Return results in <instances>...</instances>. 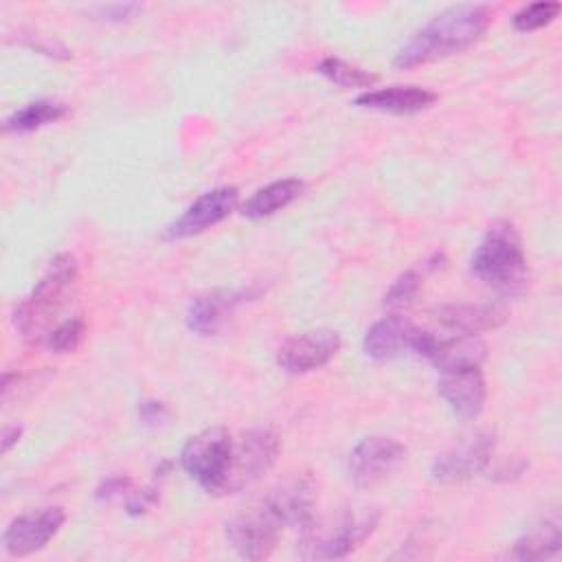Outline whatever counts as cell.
I'll return each mask as SVG.
<instances>
[{
    "instance_id": "obj_1",
    "label": "cell",
    "mask_w": 562,
    "mask_h": 562,
    "mask_svg": "<svg viewBox=\"0 0 562 562\" xmlns=\"http://www.w3.org/2000/svg\"><path fill=\"white\" fill-rule=\"evenodd\" d=\"M490 22L492 11L485 4L450 7L415 31L413 37L395 53L393 64L397 68H413L468 50L485 35Z\"/></svg>"
},
{
    "instance_id": "obj_2",
    "label": "cell",
    "mask_w": 562,
    "mask_h": 562,
    "mask_svg": "<svg viewBox=\"0 0 562 562\" xmlns=\"http://www.w3.org/2000/svg\"><path fill=\"white\" fill-rule=\"evenodd\" d=\"M77 261L72 255L61 252L57 255L33 290L15 305L11 321L15 331L29 340L40 342L46 340L48 331L53 329L50 323L59 314V310L70 301L75 285H77Z\"/></svg>"
},
{
    "instance_id": "obj_3",
    "label": "cell",
    "mask_w": 562,
    "mask_h": 562,
    "mask_svg": "<svg viewBox=\"0 0 562 562\" xmlns=\"http://www.w3.org/2000/svg\"><path fill=\"white\" fill-rule=\"evenodd\" d=\"M375 507H347L336 514L312 518L299 538V553L305 560H340L356 551L378 527Z\"/></svg>"
},
{
    "instance_id": "obj_4",
    "label": "cell",
    "mask_w": 562,
    "mask_h": 562,
    "mask_svg": "<svg viewBox=\"0 0 562 562\" xmlns=\"http://www.w3.org/2000/svg\"><path fill=\"white\" fill-rule=\"evenodd\" d=\"M472 274L501 292H516L527 279V257L518 228L509 220L487 226L470 259Z\"/></svg>"
},
{
    "instance_id": "obj_5",
    "label": "cell",
    "mask_w": 562,
    "mask_h": 562,
    "mask_svg": "<svg viewBox=\"0 0 562 562\" xmlns=\"http://www.w3.org/2000/svg\"><path fill=\"white\" fill-rule=\"evenodd\" d=\"M279 448V435L266 426L244 430L237 439H233L231 465L220 496L237 494L259 481L274 465Z\"/></svg>"
},
{
    "instance_id": "obj_6",
    "label": "cell",
    "mask_w": 562,
    "mask_h": 562,
    "mask_svg": "<svg viewBox=\"0 0 562 562\" xmlns=\"http://www.w3.org/2000/svg\"><path fill=\"white\" fill-rule=\"evenodd\" d=\"M231 452H233V437L226 428H206L198 435H193L182 452L180 463L184 472L209 494L222 492L224 479L228 474L231 465Z\"/></svg>"
},
{
    "instance_id": "obj_7",
    "label": "cell",
    "mask_w": 562,
    "mask_h": 562,
    "mask_svg": "<svg viewBox=\"0 0 562 562\" xmlns=\"http://www.w3.org/2000/svg\"><path fill=\"white\" fill-rule=\"evenodd\" d=\"M281 527L261 501L257 507H248L226 522V540L244 560H266L277 549Z\"/></svg>"
},
{
    "instance_id": "obj_8",
    "label": "cell",
    "mask_w": 562,
    "mask_h": 562,
    "mask_svg": "<svg viewBox=\"0 0 562 562\" xmlns=\"http://www.w3.org/2000/svg\"><path fill=\"white\" fill-rule=\"evenodd\" d=\"M404 459V446L386 435L364 437L349 454V479L360 490H371L386 481Z\"/></svg>"
},
{
    "instance_id": "obj_9",
    "label": "cell",
    "mask_w": 562,
    "mask_h": 562,
    "mask_svg": "<svg viewBox=\"0 0 562 562\" xmlns=\"http://www.w3.org/2000/svg\"><path fill=\"white\" fill-rule=\"evenodd\" d=\"M64 520L66 512L59 505L33 509L13 518L2 533L4 551L15 558H24L44 549L57 536Z\"/></svg>"
},
{
    "instance_id": "obj_10",
    "label": "cell",
    "mask_w": 562,
    "mask_h": 562,
    "mask_svg": "<svg viewBox=\"0 0 562 562\" xmlns=\"http://www.w3.org/2000/svg\"><path fill=\"white\" fill-rule=\"evenodd\" d=\"M239 191L235 187H217L193 200L182 215L171 222L165 231V239H184L209 231L211 226L226 220L237 206Z\"/></svg>"
},
{
    "instance_id": "obj_11",
    "label": "cell",
    "mask_w": 562,
    "mask_h": 562,
    "mask_svg": "<svg viewBox=\"0 0 562 562\" xmlns=\"http://www.w3.org/2000/svg\"><path fill=\"white\" fill-rule=\"evenodd\" d=\"M494 435L492 432H476L461 441L459 446L446 450L432 461L430 474L439 483H461L472 479L474 474L483 472L494 454Z\"/></svg>"
},
{
    "instance_id": "obj_12",
    "label": "cell",
    "mask_w": 562,
    "mask_h": 562,
    "mask_svg": "<svg viewBox=\"0 0 562 562\" xmlns=\"http://www.w3.org/2000/svg\"><path fill=\"white\" fill-rule=\"evenodd\" d=\"M318 487L307 474H292L279 481L263 498V505L281 525L303 529L314 518Z\"/></svg>"
},
{
    "instance_id": "obj_13",
    "label": "cell",
    "mask_w": 562,
    "mask_h": 562,
    "mask_svg": "<svg viewBox=\"0 0 562 562\" xmlns=\"http://www.w3.org/2000/svg\"><path fill=\"white\" fill-rule=\"evenodd\" d=\"M340 336L334 329H312L290 336L277 349V362L288 373H310L325 367L340 351Z\"/></svg>"
},
{
    "instance_id": "obj_14",
    "label": "cell",
    "mask_w": 562,
    "mask_h": 562,
    "mask_svg": "<svg viewBox=\"0 0 562 562\" xmlns=\"http://www.w3.org/2000/svg\"><path fill=\"white\" fill-rule=\"evenodd\" d=\"M259 292L261 288H239L195 296L187 310V327L200 336H213L220 331L231 310H235L244 301L255 299Z\"/></svg>"
},
{
    "instance_id": "obj_15",
    "label": "cell",
    "mask_w": 562,
    "mask_h": 562,
    "mask_svg": "<svg viewBox=\"0 0 562 562\" xmlns=\"http://www.w3.org/2000/svg\"><path fill=\"white\" fill-rule=\"evenodd\" d=\"M437 391L446 400V404L463 419H474L476 415H481L487 397L481 369L446 371L437 382Z\"/></svg>"
},
{
    "instance_id": "obj_16",
    "label": "cell",
    "mask_w": 562,
    "mask_h": 562,
    "mask_svg": "<svg viewBox=\"0 0 562 562\" xmlns=\"http://www.w3.org/2000/svg\"><path fill=\"white\" fill-rule=\"evenodd\" d=\"M417 329L419 327H415L413 323H408L397 314L384 316L367 329L362 349L371 360H378V362L397 358L400 353L411 351Z\"/></svg>"
},
{
    "instance_id": "obj_17",
    "label": "cell",
    "mask_w": 562,
    "mask_h": 562,
    "mask_svg": "<svg viewBox=\"0 0 562 562\" xmlns=\"http://www.w3.org/2000/svg\"><path fill=\"white\" fill-rule=\"evenodd\" d=\"M424 358L441 373L459 369H481L487 358V345L481 338L468 334H454L452 338L435 336Z\"/></svg>"
},
{
    "instance_id": "obj_18",
    "label": "cell",
    "mask_w": 562,
    "mask_h": 562,
    "mask_svg": "<svg viewBox=\"0 0 562 562\" xmlns=\"http://www.w3.org/2000/svg\"><path fill=\"white\" fill-rule=\"evenodd\" d=\"M435 318L457 334L476 336L503 325L507 312L496 303H446L435 310Z\"/></svg>"
},
{
    "instance_id": "obj_19",
    "label": "cell",
    "mask_w": 562,
    "mask_h": 562,
    "mask_svg": "<svg viewBox=\"0 0 562 562\" xmlns=\"http://www.w3.org/2000/svg\"><path fill=\"white\" fill-rule=\"evenodd\" d=\"M437 94L422 86H389L378 90H367L356 97V105L391 114H413L430 108Z\"/></svg>"
},
{
    "instance_id": "obj_20",
    "label": "cell",
    "mask_w": 562,
    "mask_h": 562,
    "mask_svg": "<svg viewBox=\"0 0 562 562\" xmlns=\"http://www.w3.org/2000/svg\"><path fill=\"white\" fill-rule=\"evenodd\" d=\"M562 549V525L560 516L553 512L544 516L533 527H529L512 547V558L522 562H536L553 558Z\"/></svg>"
},
{
    "instance_id": "obj_21",
    "label": "cell",
    "mask_w": 562,
    "mask_h": 562,
    "mask_svg": "<svg viewBox=\"0 0 562 562\" xmlns=\"http://www.w3.org/2000/svg\"><path fill=\"white\" fill-rule=\"evenodd\" d=\"M303 189H305V184L299 178L274 180V182L261 187L259 191H255L246 200V204L241 206V215L250 217V220H261V217L274 215L277 211L292 204L303 193Z\"/></svg>"
},
{
    "instance_id": "obj_22",
    "label": "cell",
    "mask_w": 562,
    "mask_h": 562,
    "mask_svg": "<svg viewBox=\"0 0 562 562\" xmlns=\"http://www.w3.org/2000/svg\"><path fill=\"white\" fill-rule=\"evenodd\" d=\"M66 114H68L66 103L53 101V99H37V101L22 105L13 114H9L4 119V132H15V134L35 132L44 125H50V123L64 119Z\"/></svg>"
},
{
    "instance_id": "obj_23",
    "label": "cell",
    "mask_w": 562,
    "mask_h": 562,
    "mask_svg": "<svg viewBox=\"0 0 562 562\" xmlns=\"http://www.w3.org/2000/svg\"><path fill=\"white\" fill-rule=\"evenodd\" d=\"M318 72L323 77H327L331 83L336 86H342V88H369L378 81V75L356 66V64H349L340 57H323L318 61Z\"/></svg>"
},
{
    "instance_id": "obj_24",
    "label": "cell",
    "mask_w": 562,
    "mask_h": 562,
    "mask_svg": "<svg viewBox=\"0 0 562 562\" xmlns=\"http://www.w3.org/2000/svg\"><path fill=\"white\" fill-rule=\"evenodd\" d=\"M422 281H424V270L419 268H408L404 270L391 285L389 290L384 292V307L391 310V312H400L408 305H413L415 296L419 294V288H422Z\"/></svg>"
},
{
    "instance_id": "obj_25",
    "label": "cell",
    "mask_w": 562,
    "mask_h": 562,
    "mask_svg": "<svg viewBox=\"0 0 562 562\" xmlns=\"http://www.w3.org/2000/svg\"><path fill=\"white\" fill-rule=\"evenodd\" d=\"M86 336V321L81 316H70L61 323H57L48 336H46V347L53 353H72Z\"/></svg>"
},
{
    "instance_id": "obj_26",
    "label": "cell",
    "mask_w": 562,
    "mask_h": 562,
    "mask_svg": "<svg viewBox=\"0 0 562 562\" xmlns=\"http://www.w3.org/2000/svg\"><path fill=\"white\" fill-rule=\"evenodd\" d=\"M560 13V2L558 0H542V2H533L522 7L518 13H514L512 22L518 31L529 33V31H538L544 29L547 24H551Z\"/></svg>"
},
{
    "instance_id": "obj_27",
    "label": "cell",
    "mask_w": 562,
    "mask_h": 562,
    "mask_svg": "<svg viewBox=\"0 0 562 562\" xmlns=\"http://www.w3.org/2000/svg\"><path fill=\"white\" fill-rule=\"evenodd\" d=\"M136 11H140V4L136 2H116V4H97L90 9V13L97 20H108V22H121L132 18Z\"/></svg>"
},
{
    "instance_id": "obj_28",
    "label": "cell",
    "mask_w": 562,
    "mask_h": 562,
    "mask_svg": "<svg viewBox=\"0 0 562 562\" xmlns=\"http://www.w3.org/2000/svg\"><path fill=\"white\" fill-rule=\"evenodd\" d=\"M158 503V492L154 487H143L138 492H132L127 496V503H125V512L130 516H140L145 512H149L154 505Z\"/></svg>"
},
{
    "instance_id": "obj_29",
    "label": "cell",
    "mask_w": 562,
    "mask_h": 562,
    "mask_svg": "<svg viewBox=\"0 0 562 562\" xmlns=\"http://www.w3.org/2000/svg\"><path fill=\"white\" fill-rule=\"evenodd\" d=\"M138 415H140V422L145 426H160L169 419V408L162 404V402H156V400H145L140 402L138 406Z\"/></svg>"
},
{
    "instance_id": "obj_30",
    "label": "cell",
    "mask_w": 562,
    "mask_h": 562,
    "mask_svg": "<svg viewBox=\"0 0 562 562\" xmlns=\"http://www.w3.org/2000/svg\"><path fill=\"white\" fill-rule=\"evenodd\" d=\"M132 487V479L130 476H121V474H114V476H108L105 481H101V485L97 487V498L99 501H110L114 496H121L125 492H130Z\"/></svg>"
},
{
    "instance_id": "obj_31",
    "label": "cell",
    "mask_w": 562,
    "mask_h": 562,
    "mask_svg": "<svg viewBox=\"0 0 562 562\" xmlns=\"http://www.w3.org/2000/svg\"><path fill=\"white\" fill-rule=\"evenodd\" d=\"M527 468V463L522 461V459H514L512 463L509 461H503V463H498L494 470H492V479H496V481H509V479H516V476H520V472Z\"/></svg>"
},
{
    "instance_id": "obj_32",
    "label": "cell",
    "mask_w": 562,
    "mask_h": 562,
    "mask_svg": "<svg viewBox=\"0 0 562 562\" xmlns=\"http://www.w3.org/2000/svg\"><path fill=\"white\" fill-rule=\"evenodd\" d=\"M20 435H22V428H18V426L4 428L2 439H0V450H2V452H9V450H11V446H13V443H18Z\"/></svg>"
}]
</instances>
